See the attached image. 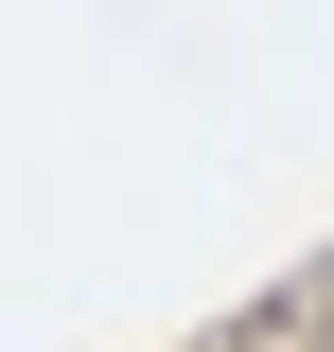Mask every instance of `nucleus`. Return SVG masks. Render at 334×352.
Returning a JSON list of instances; mask_svg holds the SVG:
<instances>
[{
	"label": "nucleus",
	"mask_w": 334,
	"mask_h": 352,
	"mask_svg": "<svg viewBox=\"0 0 334 352\" xmlns=\"http://www.w3.org/2000/svg\"><path fill=\"white\" fill-rule=\"evenodd\" d=\"M317 317H334V300H317Z\"/></svg>",
	"instance_id": "nucleus-1"
}]
</instances>
